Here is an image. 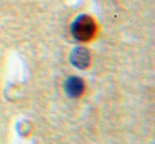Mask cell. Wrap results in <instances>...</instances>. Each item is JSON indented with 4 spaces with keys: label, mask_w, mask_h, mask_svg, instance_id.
Masks as SVG:
<instances>
[{
    "label": "cell",
    "mask_w": 155,
    "mask_h": 144,
    "mask_svg": "<svg viewBox=\"0 0 155 144\" xmlns=\"http://www.w3.org/2000/svg\"><path fill=\"white\" fill-rule=\"evenodd\" d=\"M97 22L88 15H81L71 24V34L81 43H88L97 35Z\"/></svg>",
    "instance_id": "1"
},
{
    "label": "cell",
    "mask_w": 155,
    "mask_h": 144,
    "mask_svg": "<svg viewBox=\"0 0 155 144\" xmlns=\"http://www.w3.org/2000/svg\"><path fill=\"white\" fill-rule=\"evenodd\" d=\"M70 62L77 68H86V67H88L89 62H91L89 52L85 48H75L70 54Z\"/></svg>",
    "instance_id": "3"
},
{
    "label": "cell",
    "mask_w": 155,
    "mask_h": 144,
    "mask_svg": "<svg viewBox=\"0 0 155 144\" xmlns=\"http://www.w3.org/2000/svg\"><path fill=\"white\" fill-rule=\"evenodd\" d=\"M65 91L70 98H80L85 91L84 81L78 76H70L65 82Z\"/></svg>",
    "instance_id": "2"
}]
</instances>
